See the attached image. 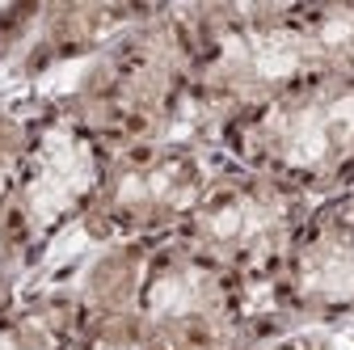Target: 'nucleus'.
Returning <instances> with one entry per match:
<instances>
[{
	"label": "nucleus",
	"mask_w": 354,
	"mask_h": 350,
	"mask_svg": "<svg viewBox=\"0 0 354 350\" xmlns=\"http://www.w3.org/2000/svg\"><path fill=\"white\" fill-rule=\"evenodd\" d=\"M198 136L295 84L354 72V5H177Z\"/></svg>",
	"instance_id": "1"
},
{
	"label": "nucleus",
	"mask_w": 354,
	"mask_h": 350,
	"mask_svg": "<svg viewBox=\"0 0 354 350\" xmlns=\"http://www.w3.org/2000/svg\"><path fill=\"white\" fill-rule=\"evenodd\" d=\"M13 93L84 127L110 152L173 136L203 140L190 93V42L173 9L122 30L84 64Z\"/></svg>",
	"instance_id": "2"
},
{
	"label": "nucleus",
	"mask_w": 354,
	"mask_h": 350,
	"mask_svg": "<svg viewBox=\"0 0 354 350\" xmlns=\"http://www.w3.org/2000/svg\"><path fill=\"white\" fill-rule=\"evenodd\" d=\"M215 148L228 160L266 173L304 199H333L354 186V72L261 102L215 131Z\"/></svg>",
	"instance_id": "3"
},
{
	"label": "nucleus",
	"mask_w": 354,
	"mask_h": 350,
	"mask_svg": "<svg viewBox=\"0 0 354 350\" xmlns=\"http://www.w3.org/2000/svg\"><path fill=\"white\" fill-rule=\"evenodd\" d=\"M110 148L84 127L42 110L21 178L0 207V266L30 287L64 257L72 232L93 203Z\"/></svg>",
	"instance_id": "4"
},
{
	"label": "nucleus",
	"mask_w": 354,
	"mask_h": 350,
	"mask_svg": "<svg viewBox=\"0 0 354 350\" xmlns=\"http://www.w3.org/2000/svg\"><path fill=\"white\" fill-rule=\"evenodd\" d=\"M224 160L228 156L211 140H194V136H173V140L131 144L110 152L102 186L55 266L102 245L177 237L194 215L198 199L207 194L211 178L224 169Z\"/></svg>",
	"instance_id": "5"
},
{
	"label": "nucleus",
	"mask_w": 354,
	"mask_h": 350,
	"mask_svg": "<svg viewBox=\"0 0 354 350\" xmlns=\"http://www.w3.org/2000/svg\"><path fill=\"white\" fill-rule=\"evenodd\" d=\"M136 308L169 350H241L283 333L266 291L249 287L182 237L152 241Z\"/></svg>",
	"instance_id": "6"
},
{
	"label": "nucleus",
	"mask_w": 354,
	"mask_h": 350,
	"mask_svg": "<svg viewBox=\"0 0 354 350\" xmlns=\"http://www.w3.org/2000/svg\"><path fill=\"white\" fill-rule=\"evenodd\" d=\"M313 207L317 203L299 190L236 160H224V169L211 178L207 194L198 199L194 215L177 237L219 261L224 270H232L236 279H245L249 287L270 295Z\"/></svg>",
	"instance_id": "7"
},
{
	"label": "nucleus",
	"mask_w": 354,
	"mask_h": 350,
	"mask_svg": "<svg viewBox=\"0 0 354 350\" xmlns=\"http://www.w3.org/2000/svg\"><path fill=\"white\" fill-rule=\"evenodd\" d=\"M266 300L283 329L354 325V186L308 211Z\"/></svg>",
	"instance_id": "8"
},
{
	"label": "nucleus",
	"mask_w": 354,
	"mask_h": 350,
	"mask_svg": "<svg viewBox=\"0 0 354 350\" xmlns=\"http://www.w3.org/2000/svg\"><path fill=\"white\" fill-rule=\"evenodd\" d=\"M84 308L59 279H38L0 313V350H72Z\"/></svg>",
	"instance_id": "9"
},
{
	"label": "nucleus",
	"mask_w": 354,
	"mask_h": 350,
	"mask_svg": "<svg viewBox=\"0 0 354 350\" xmlns=\"http://www.w3.org/2000/svg\"><path fill=\"white\" fill-rule=\"evenodd\" d=\"M38 118H42V110L34 102H26L13 89H0V207L9 203V194L21 178V165H26V152L34 144Z\"/></svg>",
	"instance_id": "10"
},
{
	"label": "nucleus",
	"mask_w": 354,
	"mask_h": 350,
	"mask_svg": "<svg viewBox=\"0 0 354 350\" xmlns=\"http://www.w3.org/2000/svg\"><path fill=\"white\" fill-rule=\"evenodd\" d=\"M72 350H169V346L140 308H114L84 317Z\"/></svg>",
	"instance_id": "11"
},
{
	"label": "nucleus",
	"mask_w": 354,
	"mask_h": 350,
	"mask_svg": "<svg viewBox=\"0 0 354 350\" xmlns=\"http://www.w3.org/2000/svg\"><path fill=\"white\" fill-rule=\"evenodd\" d=\"M241 350H354V325H299L249 342Z\"/></svg>",
	"instance_id": "12"
},
{
	"label": "nucleus",
	"mask_w": 354,
	"mask_h": 350,
	"mask_svg": "<svg viewBox=\"0 0 354 350\" xmlns=\"http://www.w3.org/2000/svg\"><path fill=\"white\" fill-rule=\"evenodd\" d=\"M34 17H38V5L0 9V84H5V76H9V68H13V59L21 51V42H26V34L34 26Z\"/></svg>",
	"instance_id": "13"
},
{
	"label": "nucleus",
	"mask_w": 354,
	"mask_h": 350,
	"mask_svg": "<svg viewBox=\"0 0 354 350\" xmlns=\"http://www.w3.org/2000/svg\"><path fill=\"white\" fill-rule=\"evenodd\" d=\"M21 287H17V279L5 270V266H0V313H5L9 308V304H13V295H17Z\"/></svg>",
	"instance_id": "14"
}]
</instances>
